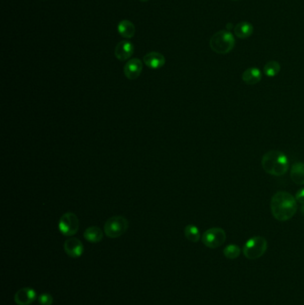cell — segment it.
<instances>
[{
	"mask_svg": "<svg viewBox=\"0 0 304 305\" xmlns=\"http://www.w3.org/2000/svg\"><path fill=\"white\" fill-rule=\"evenodd\" d=\"M270 210L273 217L277 221H289L296 213V199L290 193L279 191L271 198Z\"/></svg>",
	"mask_w": 304,
	"mask_h": 305,
	"instance_id": "obj_1",
	"label": "cell"
},
{
	"mask_svg": "<svg viewBox=\"0 0 304 305\" xmlns=\"http://www.w3.org/2000/svg\"><path fill=\"white\" fill-rule=\"evenodd\" d=\"M261 166L268 174L272 176H283L288 171V159L283 152L276 150L268 151L261 159Z\"/></svg>",
	"mask_w": 304,
	"mask_h": 305,
	"instance_id": "obj_2",
	"label": "cell"
},
{
	"mask_svg": "<svg viewBox=\"0 0 304 305\" xmlns=\"http://www.w3.org/2000/svg\"><path fill=\"white\" fill-rule=\"evenodd\" d=\"M236 45V40L232 33L228 31H220L212 35L210 40V47L213 52L226 55L231 52Z\"/></svg>",
	"mask_w": 304,
	"mask_h": 305,
	"instance_id": "obj_3",
	"label": "cell"
},
{
	"mask_svg": "<svg viewBox=\"0 0 304 305\" xmlns=\"http://www.w3.org/2000/svg\"><path fill=\"white\" fill-rule=\"evenodd\" d=\"M268 248V242L263 237H253L244 244L243 253L249 260H256L262 256Z\"/></svg>",
	"mask_w": 304,
	"mask_h": 305,
	"instance_id": "obj_4",
	"label": "cell"
},
{
	"mask_svg": "<svg viewBox=\"0 0 304 305\" xmlns=\"http://www.w3.org/2000/svg\"><path fill=\"white\" fill-rule=\"evenodd\" d=\"M128 228V222L124 217H112L104 224V233L110 238H117L122 236Z\"/></svg>",
	"mask_w": 304,
	"mask_h": 305,
	"instance_id": "obj_5",
	"label": "cell"
},
{
	"mask_svg": "<svg viewBox=\"0 0 304 305\" xmlns=\"http://www.w3.org/2000/svg\"><path fill=\"white\" fill-rule=\"evenodd\" d=\"M227 238L224 229L212 228L206 230L203 235L202 241L208 248L215 249L223 245Z\"/></svg>",
	"mask_w": 304,
	"mask_h": 305,
	"instance_id": "obj_6",
	"label": "cell"
},
{
	"mask_svg": "<svg viewBox=\"0 0 304 305\" xmlns=\"http://www.w3.org/2000/svg\"><path fill=\"white\" fill-rule=\"evenodd\" d=\"M80 227V221L76 214L73 213H64L61 217L60 221L58 223V228L60 232L66 237H72L75 235Z\"/></svg>",
	"mask_w": 304,
	"mask_h": 305,
	"instance_id": "obj_7",
	"label": "cell"
},
{
	"mask_svg": "<svg viewBox=\"0 0 304 305\" xmlns=\"http://www.w3.org/2000/svg\"><path fill=\"white\" fill-rule=\"evenodd\" d=\"M64 251L72 258H80L84 253V245L78 238L72 237L64 242Z\"/></svg>",
	"mask_w": 304,
	"mask_h": 305,
	"instance_id": "obj_8",
	"label": "cell"
},
{
	"mask_svg": "<svg viewBox=\"0 0 304 305\" xmlns=\"http://www.w3.org/2000/svg\"><path fill=\"white\" fill-rule=\"evenodd\" d=\"M36 291L32 287H24L16 292L15 301L17 305H30L36 300Z\"/></svg>",
	"mask_w": 304,
	"mask_h": 305,
	"instance_id": "obj_9",
	"label": "cell"
},
{
	"mask_svg": "<svg viewBox=\"0 0 304 305\" xmlns=\"http://www.w3.org/2000/svg\"><path fill=\"white\" fill-rule=\"evenodd\" d=\"M143 69L142 62L138 58H133L127 62L124 66L125 76L128 80H134L140 76L141 72Z\"/></svg>",
	"mask_w": 304,
	"mask_h": 305,
	"instance_id": "obj_10",
	"label": "cell"
},
{
	"mask_svg": "<svg viewBox=\"0 0 304 305\" xmlns=\"http://www.w3.org/2000/svg\"><path fill=\"white\" fill-rule=\"evenodd\" d=\"M134 53V46L131 42L123 40L118 43L114 50V55L117 59L120 61L128 60Z\"/></svg>",
	"mask_w": 304,
	"mask_h": 305,
	"instance_id": "obj_11",
	"label": "cell"
},
{
	"mask_svg": "<svg viewBox=\"0 0 304 305\" xmlns=\"http://www.w3.org/2000/svg\"><path fill=\"white\" fill-rule=\"evenodd\" d=\"M165 57L158 52H150L144 56V63L151 69H159L165 64Z\"/></svg>",
	"mask_w": 304,
	"mask_h": 305,
	"instance_id": "obj_12",
	"label": "cell"
},
{
	"mask_svg": "<svg viewBox=\"0 0 304 305\" xmlns=\"http://www.w3.org/2000/svg\"><path fill=\"white\" fill-rule=\"evenodd\" d=\"M261 72L256 67L246 69L242 74V80L245 84L255 85L261 80Z\"/></svg>",
	"mask_w": 304,
	"mask_h": 305,
	"instance_id": "obj_13",
	"label": "cell"
},
{
	"mask_svg": "<svg viewBox=\"0 0 304 305\" xmlns=\"http://www.w3.org/2000/svg\"><path fill=\"white\" fill-rule=\"evenodd\" d=\"M235 35L239 39H247L252 36L253 33V26L248 22H242L240 24H236L234 28Z\"/></svg>",
	"mask_w": 304,
	"mask_h": 305,
	"instance_id": "obj_14",
	"label": "cell"
},
{
	"mask_svg": "<svg viewBox=\"0 0 304 305\" xmlns=\"http://www.w3.org/2000/svg\"><path fill=\"white\" fill-rule=\"evenodd\" d=\"M290 177L295 184L304 185V163H296L292 165Z\"/></svg>",
	"mask_w": 304,
	"mask_h": 305,
	"instance_id": "obj_15",
	"label": "cell"
},
{
	"mask_svg": "<svg viewBox=\"0 0 304 305\" xmlns=\"http://www.w3.org/2000/svg\"><path fill=\"white\" fill-rule=\"evenodd\" d=\"M118 32L123 38L131 39L135 35L136 28L130 21L122 20L118 25Z\"/></svg>",
	"mask_w": 304,
	"mask_h": 305,
	"instance_id": "obj_16",
	"label": "cell"
},
{
	"mask_svg": "<svg viewBox=\"0 0 304 305\" xmlns=\"http://www.w3.org/2000/svg\"><path fill=\"white\" fill-rule=\"evenodd\" d=\"M103 231L98 227H89L85 230V239L90 243H99L103 239Z\"/></svg>",
	"mask_w": 304,
	"mask_h": 305,
	"instance_id": "obj_17",
	"label": "cell"
},
{
	"mask_svg": "<svg viewBox=\"0 0 304 305\" xmlns=\"http://www.w3.org/2000/svg\"><path fill=\"white\" fill-rule=\"evenodd\" d=\"M185 237L193 243H197L200 240L201 234L199 229L195 225H188L184 229Z\"/></svg>",
	"mask_w": 304,
	"mask_h": 305,
	"instance_id": "obj_18",
	"label": "cell"
},
{
	"mask_svg": "<svg viewBox=\"0 0 304 305\" xmlns=\"http://www.w3.org/2000/svg\"><path fill=\"white\" fill-rule=\"evenodd\" d=\"M280 64L276 61H269L265 64L264 68H263L265 75L270 77V78L276 76L280 72Z\"/></svg>",
	"mask_w": 304,
	"mask_h": 305,
	"instance_id": "obj_19",
	"label": "cell"
},
{
	"mask_svg": "<svg viewBox=\"0 0 304 305\" xmlns=\"http://www.w3.org/2000/svg\"><path fill=\"white\" fill-rule=\"evenodd\" d=\"M241 250L236 245H228L225 247L223 253L228 259H236L240 255Z\"/></svg>",
	"mask_w": 304,
	"mask_h": 305,
	"instance_id": "obj_20",
	"label": "cell"
},
{
	"mask_svg": "<svg viewBox=\"0 0 304 305\" xmlns=\"http://www.w3.org/2000/svg\"><path fill=\"white\" fill-rule=\"evenodd\" d=\"M38 300H39L40 305H52L53 301H54L52 295L48 293L40 294Z\"/></svg>",
	"mask_w": 304,
	"mask_h": 305,
	"instance_id": "obj_21",
	"label": "cell"
},
{
	"mask_svg": "<svg viewBox=\"0 0 304 305\" xmlns=\"http://www.w3.org/2000/svg\"><path fill=\"white\" fill-rule=\"evenodd\" d=\"M295 199L297 202H299L300 204L304 205V189H301L296 193V196H295Z\"/></svg>",
	"mask_w": 304,
	"mask_h": 305,
	"instance_id": "obj_22",
	"label": "cell"
},
{
	"mask_svg": "<svg viewBox=\"0 0 304 305\" xmlns=\"http://www.w3.org/2000/svg\"><path fill=\"white\" fill-rule=\"evenodd\" d=\"M227 27H228V31L229 32L231 29H233V24H228L227 25Z\"/></svg>",
	"mask_w": 304,
	"mask_h": 305,
	"instance_id": "obj_23",
	"label": "cell"
},
{
	"mask_svg": "<svg viewBox=\"0 0 304 305\" xmlns=\"http://www.w3.org/2000/svg\"><path fill=\"white\" fill-rule=\"evenodd\" d=\"M141 2H147L149 0H140Z\"/></svg>",
	"mask_w": 304,
	"mask_h": 305,
	"instance_id": "obj_24",
	"label": "cell"
},
{
	"mask_svg": "<svg viewBox=\"0 0 304 305\" xmlns=\"http://www.w3.org/2000/svg\"><path fill=\"white\" fill-rule=\"evenodd\" d=\"M302 213H304V206H303V207H302Z\"/></svg>",
	"mask_w": 304,
	"mask_h": 305,
	"instance_id": "obj_25",
	"label": "cell"
},
{
	"mask_svg": "<svg viewBox=\"0 0 304 305\" xmlns=\"http://www.w3.org/2000/svg\"><path fill=\"white\" fill-rule=\"evenodd\" d=\"M232 1H241V0H232Z\"/></svg>",
	"mask_w": 304,
	"mask_h": 305,
	"instance_id": "obj_26",
	"label": "cell"
}]
</instances>
